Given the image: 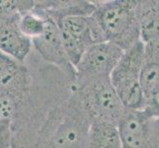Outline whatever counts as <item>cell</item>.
I'll list each match as a JSON object with an SVG mask.
<instances>
[{"mask_svg": "<svg viewBox=\"0 0 159 148\" xmlns=\"http://www.w3.org/2000/svg\"><path fill=\"white\" fill-rule=\"evenodd\" d=\"M32 74L28 94L16 107L12 123L11 148H33L52 110L68 98L74 77L47 63L34 49L25 60Z\"/></svg>", "mask_w": 159, "mask_h": 148, "instance_id": "1", "label": "cell"}, {"mask_svg": "<svg viewBox=\"0 0 159 148\" xmlns=\"http://www.w3.org/2000/svg\"><path fill=\"white\" fill-rule=\"evenodd\" d=\"M92 119L74 91L54 107L33 148H88Z\"/></svg>", "mask_w": 159, "mask_h": 148, "instance_id": "2", "label": "cell"}, {"mask_svg": "<svg viewBox=\"0 0 159 148\" xmlns=\"http://www.w3.org/2000/svg\"><path fill=\"white\" fill-rule=\"evenodd\" d=\"M92 14L103 41L112 43L123 51L140 42V0L94 1Z\"/></svg>", "mask_w": 159, "mask_h": 148, "instance_id": "3", "label": "cell"}, {"mask_svg": "<svg viewBox=\"0 0 159 148\" xmlns=\"http://www.w3.org/2000/svg\"><path fill=\"white\" fill-rule=\"evenodd\" d=\"M144 43L141 41L124 51L111 73V82L125 110H142L145 97L140 85Z\"/></svg>", "mask_w": 159, "mask_h": 148, "instance_id": "4", "label": "cell"}, {"mask_svg": "<svg viewBox=\"0 0 159 148\" xmlns=\"http://www.w3.org/2000/svg\"><path fill=\"white\" fill-rule=\"evenodd\" d=\"M93 119L118 124L127 112L111 82V77L101 78L74 87Z\"/></svg>", "mask_w": 159, "mask_h": 148, "instance_id": "5", "label": "cell"}, {"mask_svg": "<svg viewBox=\"0 0 159 148\" xmlns=\"http://www.w3.org/2000/svg\"><path fill=\"white\" fill-rule=\"evenodd\" d=\"M124 51L109 42L92 45L74 66V87L93 80L109 78Z\"/></svg>", "mask_w": 159, "mask_h": 148, "instance_id": "6", "label": "cell"}, {"mask_svg": "<svg viewBox=\"0 0 159 148\" xmlns=\"http://www.w3.org/2000/svg\"><path fill=\"white\" fill-rule=\"evenodd\" d=\"M153 119L142 110H127L118 123L122 148H159Z\"/></svg>", "mask_w": 159, "mask_h": 148, "instance_id": "7", "label": "cell"}, {"mask_svg": "<svg viewBox=\"0 0 159 148\" xmlns=\"http://www.w3.org/2000/svg\"><path fill=\"white\" fill-rule=\"evenodd\" d=\"M89 17L73 15L57 23L64 49L73 66L78 63L87 49L96 43L92 36Z\"/></svg>", "mask_w": 159, "mask_h": 148, "instance_id": "8", "label": "cell"}, {"mask_svg": "<svg viewBox=\"0 0 159 148\" xmlns=\"http://www.w3.org/2000/svg\"><path fill=\"white\" fill-rule=\"evenodd\" d=\"M32 74L24 62H19L0 52V96H8L17 107L28 94Z\"/></svg>", "mask_w": 159, "mask_h": 148, "instance_id": "9", "label": "cell"}, {"mask_svg": "<svg viewBox=\"0 0 159 148\" xmlns=\"http://www.w3.org/2000/svg\"><path fill=\"white\" fill-rule=\"evenodd\" d=\"M33 49L47 63L64 71L75 79V69L65 52L61 36L57 24L47 19L43 34L32 40Z\"/></svg>", "mask_w": 159, "mask_h": 148, "instance_id": "10", "label": "cell"}, {"mask_svg": "<svg viewBox=\"0 0 159 148\" xmlns=\"http://www.w3.org/2000/svg\"><path fill=\"white\" fill-rule=\"evenodd\" d=\"M21 16H0V52L24 63L33 51L32 40L22 33Z\"/></svg>", "mask_w": 159, "mask_h": 148, "instance_id": "11", "label": "cell"}, {"mask_svg": "<svg viewBox=\"0 0 159 148\" xmlns=\"http://www.w3.org/2000/svg\"><path fill=\"white\" fill-rule=\"evenodd\" d=\"M96 9L94 1L84 0H35L32 12L57 23L69 16H90Z\"/></svg>", "mask_w": 159, "mask_h": 148, "instance_id": "12", "label": "cell"}, {"mask_svg": "<svg viewBox=\"0 0 159 148\" xmlns=\"http://www.w3.org/2000/svg\"><path fill=\"white\" fill-rule=\"evenodd\" d=\"M140 85L145 99L159 86V41L144 43Z\"/></svg>", "mask_w": 159, "mask_h": 148, "instance_id": "13", "label": "cell"}, {"mask_svg": "<svg viewBox=\"0 0 159 148\" xmlns=\"http://www.w3.org/2000/svg\"><path fill=\"white\" fill-rule=\"evenodd\" d=\"M88 148H122L118 124L93 119L89 130Z\"/></svg>", "mask_w": 159, "mask_h": 148, "instance_id": "14", "label": "cell"}, {"mask_svg": "<svg viewBox=\"0 0 159 148\" xmlns=\"http://www.w3.org/2000/svg\"><path fill=\"white\" fill-rule=\"evenodd\" d=\"M139 27L143 43L159 41V0H140Z\"/></svg>", "mask_w": 159, "mask_h": 148, "instance_id": "15", "label": "cell"}, {"mask_svg": "<svg viewBox=\"0 0 159 148\" xmlns=\"http://www.w3.org/2000/svg\"><path fill=\"white\" fill-rule=\"evenodd\" d=\"M47 23V19H43L37 14L31 12H28L21 16L19 26L22 33L28 37L29 39L33 40L36 38L40 37Z\"/></svg>", "mask_w": 159, "mask_h": 148, "instance_id": "16", "label": "cell"}, {"mask_svg": "<svg viewBox=\"0 0 159 148\" xmlns=\"http://www.w3.org/2000/svg\"><path fill=\"white\" fill-rule=\"evenodd\" d=\"M35 0H0V16H12L31 12Z\"/></svg>", "mask_w": 159, "mask_h": 148, "instance_id": "17", "label": "cell"}, {"mask_svg": "<svg viewBox=\"0 0 159 148\" xmlns=\"http://www.w3.org/2000/svg\"><path fill=\"white\" fill-rule=\"evenodd\" d=\"M142 111H144L152 118L159 117V86L145 99V104Z\"/></svg>", "mask_w": 159, "mask_h": 148, "instance_id": "18", "label": "cell"}, {"mask_svg": "<svg viewBox=\"0 0 159 148\" xmlns=\"http://www.w3.org/2000/svg\"><path fill=\"white\" fill-rule=\"evenodd\" d=\"M153 130H154L156 142L159 146V117L154 118V119H153Z\"/></svg>", "mask_w": 159, "mask_h": 148, "instance_id": "19", "label": "cell"}]
</instances>
